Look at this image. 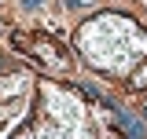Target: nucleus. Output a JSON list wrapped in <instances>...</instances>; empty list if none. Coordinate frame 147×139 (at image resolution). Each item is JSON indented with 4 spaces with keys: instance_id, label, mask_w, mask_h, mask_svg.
Segmentation results:
<instances>
[{
    "instance_id": "1",
    "label": "nucleus",
    "mask_w": 147,
    "mask_h": 139,
    "mask_svg": "<svg viewBox=\"0 0 147 139\" xmlns=\"http://www.w3.org/2000/svg\"><path fill=\"white\" fill-rule=\"evenodd\" d=\"M118 124H125L129 132H132V139H140V136H144V124H136L132 117H129V114H121V117H118Z\"/></svg>"
}]
</instances>
